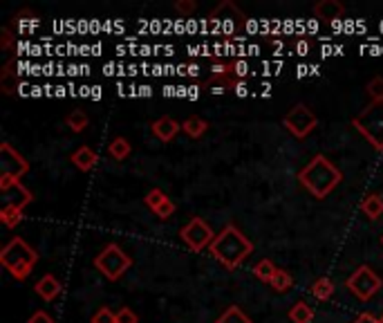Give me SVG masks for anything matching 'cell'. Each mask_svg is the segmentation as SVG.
Wrapping results in <instances>:
<instances>
[{"instance_id":"1","label":"cell","mask_w":383,"mask_h":323,"mask_svg":"<svg viewBox=\"0 0 383 323\" xmlns=\"http://www.w3.org/2000/svg\"><path fill=\"white\" fill-rule=\"evenodd\" d=\"M209 252L227 269H237L244 258L253 254V243L235 225H227L222 232L216 234V241L211 243Z\"/></svg>"},{"instance_id":"2","label":"cell","mask_w":383,"mask_h":323,"mask_svg":"<svg viewBox=\"0 0 383 323\" xmlns=\"http://www.w3.org/2000/svg\"><path fill=\"white\" fill-rule=\"evenodd\" d=\"M298 180H301V184L314 195V198L323 200L340 184L343 173H340L325 155H316L312 162H307V166L301 168Z\"/></svg>"},{"instance_id":"3","label":"cell","mask_w":383,"mask_h":323,"mask_svg":"<svg viewBox=\"0 0 383 323\" xmlns=\"http://www.w3.org/2000/svg\"><path fill=\"white\" fill-rule=\"evenodd\" d=\"M0 263L16 280H25L38 263V254L34 252V247H30L25 238L14 236L0 252Z\"/></svg>"},{"instance_id":"4","label":"cell","mask_w":383,"mask_h":323,"mask_svg":"<svg viewBox=\"0 0 383 323\" xmlns=\"http://www.w3.org/2000/svg\"><path fill=\"white\" fill-rule=\"evenodd\" d=\"M352 124L374 148L383 153V101H372L361 115L352 119Z\"/></svg>"},{"instance_id":"5","label":"cell","mask_w":383,"mask_h":323,"mask_svg":"<svg viewBox=\"0 0 383 323\" xmlns=\"http://www.w3.org/2000/svg\"><path fill=\"white\" fill-rule=\"evenodd\" d=\"M95 267L104 274L108 280H119L128 269L132 267V258L119 247L117 243H110L95 258Z\"/></svg>"},{"instance_id":"6","label":"cell","mask_w":383,"mask_h":323,"mask_svg":"<svg viewBox=\"0 0 383 323\" xmlns=\"http://www.w3.org/2000/svg\"><path fill=\"white\" fill-rule=\"evenodd\" d=\"M345 285H347V290H350L359 301H370L372 296L381 290L383 280L370 265H361L359 269L352 271Z\"/></svg>"},{"instance_id":"7","label":"cell","mask_w":383,"mask_h":323,"mask_svg":"<svg viewBox=\"0 0 383 323\" xmlns=\"http://www.w3.org/2000/svg\"><path fill=\"white\" fill-rule=\"evenodd\" d=\"M182 241L189 245L191 252H202L211 247V243L216 241V234H213V229L209 227V223L204 218H191L189 223L182 227Z\"/></svg>"},{"instance_id":"8","label":"cell","mask_w":383,"mask_h":323,"mask_svg":"<svg viewBox=\"0 0 383 323\" xmlns=\"http://www.w3.org/2000/svg\"><path fill=\"white\" fill-rule=\"evenodd\" d=\"M0 195H3V209H16V211H23L34 200L32 191L25 189L14 177H0Z\"/></svg>"},{"instance_id":"9","label":"cell","mask_w":383,"mask_h":323,"mask_svg":"<svg viewBox=\"0 0 383 323\" xmlns=\"http://www.w3.org/2000/svg\"><path fill=\"white\" fill-rule=\"evenodd\" d=\"M237 86H240V81H237L235 65L231 63H216L211 67V76L204 83V88H209L213 95H224V92L235 90Z\"/></svg>"},{"instance_id":"10","label":"cell","mask_w":383,"mask_h":323,"mask_svg":"<svg viewBox=\"0 0 383 323\" xmlns=\"http://www.w3.org/2000/svg\"><path fill=\"white\" fill-rule=\"evenodd\" d=\"M316 124H318L316 115H314L312 110H310L307 106H303V104L294 106V108L287 113V117H285L287 131L292 133L294 137H298V140L307 137V135H310L314 129H316Z\"/></svg>"},{"instance_id":"11","label":"cell","mask_w":383,"mask_h":323,"mask_svg":"<svg viewBox=\"0 0 383 323\" xmlns=\"http://www.w3.org/2000/svg\"><path fill=\"white\" fill-rule=\"evenodd\" d=\"M27 171H30V162L25 159L12 144H7V142L0 144V177L21 180Z\"/></svg>"},{"instance_id":"12","label":"cell","mask_w":383,"mask_h":323,"mask_svg":"<svg viewBox=\"0 0 383 323\" xmlns=\"http://www.w3.org/2000/svg\"><path fill=\"white\" fill-rule=\"evenodd\" d=\"M180 129H182V126L177 124L173 117H161V119H157L155 124H152V135H155V137L161 140V142H170L177 133H180Z\"/></svg>"},{"instance_id":"13","label":"cell","mask_w":383,"mask_h":323,"mask_svg":"<svg viewBox=\"0 0 383 323\" xmlns=\"http://www.w3.org/2000/svg\"><path fill=\"white\" fill-rule=\"evenodd\" d=\"M36 294L43 301H54L58 294H61V280L54 274H45L36 283Z\"/></svg>"},{"instance_id":"14","label":"cell","mask_w":383,"mask_h":323,"mask_svg":"<svg viewBox=\"0 0 383 323\" xmlns=\"http://www.w3.org/2000/svg\"><path fill=\"white\" fill-rule=\"evenodd\" d=\"M72 162H74V166L79 168V171L88 173V171H92V168L97 166L99 157H97V153L92 151L90 146H79L72 153Z\"/></svg>"},{"instance_id":"15","label":"cell","mask_w":383,"mask_h":323,"mask_svg":"<svg viewBox=\"0 0 383 323\" xmlns=\"http://www.w3.org/2000/svg\"><path fill=\"white\" fill-rule=\"evenodd\" d=\"M314 14L323 21H336L345 14V7L336 0H321V3L314 5Z\"/></svg>"},{"instance_id":"16","label":"cell","mask_w":383,"mask_h":323,"mask_svg":"<svg viewBox=\"0 0 383 323\" xmlns=\"http://www.w3.org/2000/svg\"><path fill=\"white\" fill-rule=\"evenodd\" d=\"M14 63L10 61L3 67V74H0V90L5 92V95H14L16 90H19V74H14Z\"/></svg>"},{"instance_id":"17","label":"cell","mask_w":383,"mask_h":323,"mask_svg":"<svg viewBox=\"0 0 383 323\" xmlns=\"http://www.w3.org/2000/svg\"><path fill=\"white\" fill-rule=\"evenodd\" d=\"M361 211L370 220H379L383 216V198H381V195H377V193L368 195V198L361 202Z\"/></svg>"},{"instance_id":"18","label":"cell","mask_w":383,"mask_h":323,"mask_svg":"<svg viewBox=\"0 0 383 323\" xmlns=\"http://www.w3.org/2000/svg\"><path fill=\"white\" fill-rule=\"evenodd\" d=\"M289 319H292V323H312V319H314L312 305H307L305 301L294 303L292 310H289Z\"/></svg>"},{"instance_id":"19","label":"cell","mask_w":383,"mask_h":323,"mask_svg":"<svg viewBox=\"0 0 383 323\" xmlns=\"http://www.w3.org/2000/svg\"><path fill=\"white\" fill-rule=\"evenodd\" d=\"M182 131H184L186 135H189V137L198 140V137H202V135L209 131V124L204 122L202 117H189V119H186V122L182 124Z\"/></svg>"},{"instance_id":"20","label":"cell","mask_w":383,"mask_h":323,"mask_svg":"<svg viewBox=\"0 0 383 323\" xmlns=\"http://www.w3.org/2000/svg\"><path fill=\"white\" fill-rule=\"evenodd\" d=\"M312 294H314V299L327 301V299H332V294H334V283H332L327 276L316 278L314 280V285H312Z\"/></svg>"},{"instance_id":"21","label":"cell","mask_w":383,"mask_h":323,"mask_svg":"<svg viewBox=\"0 0 383 323\" xmlns=\"http://www.w3.org/2000/svg\"><path fill=\"white\" fill-rule=\"evenodd\" d=\"M130 142H128L126 137H115L113 142H110V146H108V153H110V157H115V159H126L128 155H130Z\"/></svg>"},{"instance_id":"22","label":"cell","mask_w":383,"mask_h":323,"mask_svg":"<svg viewBox=\"0 0 383 323\" xmlns=\"http://www.w3.org/2000/svg\"><path fill=\"white\" fill-rule=\"evenodd\" d=\"M276 265L274 263H271L269 258H262V260H258L255 263V267H253V274L258 276L260 280H265V283H271V278H274V274H276Z\"/></svg>"},{"instance_id":"23","label":"cell","mask_w":383,"mask_h":323,"mask_svg":"<svg viewBox=\"0 0 383 323\" xmlns=\"http://www.w3.org/2000/svg\"><path fill=\"white\" fill-rule=\"evenodd\" d=\"M216 323H251V319L246 317L237 305H231V308H227L222 314H220V319Z\"/></svg>"},{"instance_id":"24","label":"cell","mask_w":383,"mask_h":323,"mask_svg":"<svg viewBox=\"0 0 383 323\" xmlns=\"http://www.w3.org/2000/svg\"><path fill=\"white\" fill-rule=\"evenodd\" d=\"M269 285L274 287L276 292H289L294 287V278L289 276L285 269H276V274H274V278H271Z\"/></svg>"},{"instance_id":"25","label":"cell","mask_w":383,"mask_h":323,"mask_svg":"<svg viewBox=\"0 0 383 323\" xmlns=\"http://www.w3.org/2000/svg\"><path fill=\"white\" fill-rule=\"evenodd\" d=\"M65 122H67V126H70L74 133H83L85 129H88L90 119H88V115L83 113V110H74V113L67 115Z\"/></svg>"},{"instance_id":"26","label":"cell","mask_w":383,"mask_h":323,"mask_svg":"<svg viewBox=\"0 0 383 323\" xmlns=\"http://www.w3.org/2000/svg\"><path fill=\"white\" fill-rule=\"evenodd\" d=\"M168 200V195L161 191V189H150L148 193H146V198H143V202H146V205L152 209V211H157L161 205H164V202Z\"/></svg>"},{"instance_id":"27","label":"cell","mask_w":383,"mask_h":323,"mask_svg":"<svg viewBox=\"0 0 383 323\" xmlns=\"http://www.w3.org/2000/svg\"><path fill=\"white\" fill-rule=\"evenodd\" d=\"M0 220H3L5 227H16L23 220V211H16V209H0Z\"/></svg>"},{"instance_id":"28","label":"cell","mask_w":383,"mask_h":323,"mask_svg":"<svg viewBox=\"0 0 383 323\" xmlns=\"http://www.w3.org/2000/svg\"><path fill=\"white\" fill-rule=\"evenodd\" d=\"M368 95L372 101H383V76H374L368 83Z\"/></svg>"},{"instance_id":"29","label":"cell","mask_w":383,"mask_h":323,"mask_svg":"<svg viewBox=\"0 0 383 323\" xmlns=\"http://www.w3.org/2000/svg\"><path fill=\"white\" fill-rule=\"evenodd\" d=\"M92 323H117V312L110 308H99L92 317Z\"/></svg>"},{"instance_id":"30","label":"cell","mask_w":383,"mask_h":323,"mask_svg":"<svg viewBox=\"0 0 383 323\" xmlns=\"http://www.w3.org/2000/svg\"><path fill=\"white\" fill-rule=\"evenodd\" d=\"M117 323H139V319H137V314H135V310L121 308V310H117Z\"/></svg>"},{"instance_id":"31","label":"cell","mask_w":383,"mask_h":323,"mask_svg":"<svg viewBox=\"0 0 383 323\" xmlns=\"http://www.w3.org/2000/svg\"><path fill=\"white\" fill-rule=\"evenodd\" d=\"M173 214H175V202L170 200V198H168V200L164 202V205H161V207H159V209L155 211V216H159L161 220L170 218V216H173Z\"/></svg>"},{"instance_id":"32","label":"cell","mask_w":383,"mask_h":323,"mask_svg":"<svg viewBox=\"0 0 383 323\" xmlns=\"http://www.w3.org/2000/svg\"><path fill=\"white\" fill-rule=\"evenodd\" d=\"M27 323H54V319L49 317V314L45 310H36L32 314V317L27 319Z\"/></svg>"},{"instance_id":"33","label":"cell","mask_w":383,"mask_h":323,"mask_svg":"<svg viewBox=\"0 0 383 323\" xmlns=\"http://www.w3.org/2000/svg\"><path fill=\"white\" fill-rule=\"evenodd\" d=\"M175 10L180 12V14H191L195 10V3H193V0H177Z\"/></svg>"},{"instance_id":"34","label":"cell","mask_w":383,"mask_h":323,"mask_svg":"<svg viewBox=\"0 0 383 323\" xmlns=\"http://www.w3.org/2000/svg\"><path fill=\"white\" fill-rule=\"evenodd\" d=\"M0 47H3V49H10L12 47V32L7 30V27L0 30Z\"/></svg>"},{"instance_id":"35","label":"cell","mask_w":383,"mask_h":323,"mask_svg":"<svg viewBox=\"0 0 383 323\" xmlns=\"http://www.w3.org/2000/svg\"><path fill=\"white\" fill-rule=\"evenodd\" d=\"M352 323H379V319L374 317V314H370V312H363V314H359V317H356Z\"/></svg>"},{"instance_id":"36","label":"cell","mask_w":383,"mask_h":323,"mask_svg":"<svg viewBox=\"0 0 383 323\" xmlns=\"http://www.w3.org/2000/svg\"><path fill=\"white\" fill-rule=\"evenodd\" d=\"M235 92H237V95H240V97H244V95H246V86H244L242 81H240V86L235 88Z\"/></svg>"},{"instance_id":"37","label":"cell","mask_w":383,"mask_h":323,"mask_svg":"<svg viewBox=\"0 0 383 323\" xmlns=\"http://www.w3.org/2000/svg\"><path fill=\"white\" fill-rule=\"evenodd\" d=\"M379 323H383V314H381V319H379Z\"/></svg>"},{"instance_id":"38","label":"cell","mask_w":383,"mask_h":323,"mask_svg":"<svg viewBox=\"0 0 383 323\" xmlns=\"http://www.w3.org/2000/svg\"><path fill=\"white\" fill-rule=\"evenodd\" d=\"M381 243H383V238H381Z\"/></svg>"}]
</instances>
